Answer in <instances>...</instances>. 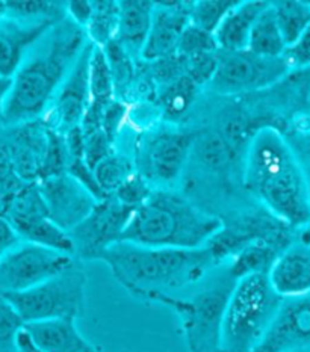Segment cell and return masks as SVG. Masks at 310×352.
Segmentation results:
<instances>
[{
	"label": "cell",
	"mask_w": 310,
	"mask_h": 352,
	"mask_svg": "<svg viewBox=\"0 0 310 352\" xmlns=\"http://www.w3.org/2000/svg\"><path fill=\"white\" fill-rule=\"evenodd\" d=\"M120 5L115 0H96L91 20L85 28L88 41L103 49L115 40L118 29Z\"/></svg>",
	"instance_id": "28"
},
{
	"label": "cell",
	"mask_w": 310,
	"mask_h": 352,
	"mask_svg": "<svg viewBox=\"0 0 310 352\" xmlns=\"http://www.w3.org/2000/svg\"><path fill=\"white\" fill-rule=\"evenodd\" d=\"M286 49L288 47H286V43L280 29H278L276 15L269 2V6L254 21L250 36H248L247 50L251 52L253 55L276 59L283 58Z\"/></svg>",
	"instance_id": "26"
},
{
	"label": "cell",
	"mask_w": 310,
	"mask_h": 352,
	"mask_svg": "<svg viewBox=\"0 0 310 352\" xmlns=\"http://www.w3.org/2000/svg\"><path fill=\"white\" fill-rule=\"evenodd\" d=\"M25 331L43 352H102L83 338L76 320L72 319L28 324Z\"/></svg>",
	"instance_id": "21"
},
{
	"label": "cell",
	"mask_w": 310,
	"mask_h": 352,
	"mask_svg": "<svg viewBox=\"0 0 310 352\" xmlns=\"http://www.w3.org/2000/svg\"><path fill=\"white\" fill-rule=\"evenodd\" d=\"M92 171H94L96 180L102 192L106 197H112L123 183L136 173V166L134 157L115 148L106 157L100 160L92 168Z\"/></svg>",
	"instance_id": "27"
},
{
	"label": "cell",
	"mask_w": 310,
	"mask_h": 352,
	"mask_svg": "<svg viewBox=\"0 0 310 352\" xmlns=\"http://www.w3.org/2000/svg\"><path fill=\"white\" fill-rule=\"evenodd\" d=\"M6 12H8V5L6 2H2V0H0V20H3L6 17Z\"/></svg>",
	"instance_id": "41"
},
{
	"label": "cell",
	"mask_w": 310,
	"mask_h": 352,
	"mask_svg": "<svg viewBox=\"0 0 310 352\" xmlns=\"http://www.w3.org/2000/svg\"><path fill=\"white\" fill-rule=\"evenodd\" d=\"M11 88H12V78L0 76V117H2L5 103L8 100V97H10Z\"/></svg>",
	"instance_id": "39"
},
{
	"label": "cell",
	"mask_w": 310,
	"mask_h": 352,
	"mask_svg": "<svg viewBox=\"0 0 310 352\" xmlns=\"http://www.w3.org/2000/svg\"><path fill=\"white\" fill-rule=\"evenodd\" d=\"M293 243V237L283 239H265L248 245L230 260L226 266L230 277L235 281L247 275H267L276 258Z\"/></svg>",
	"instance_id": "24"
},
{
	"label": "cell",
	"mask_w": 310,
	"mask_h": 352,
	"mask_svg": "<svg viewBox=\"0 0 310 352\" xmlns=\"http://www.w3.org/2000/svg\"><path fill=\"white\" fill-rule=\"evenodd\" d=\"M2 215L21 242H29L73 256V243L67 232L53 223L37 182L26 183L0 203Z\"/></svg>",
	"instance_id": "9"
},
{
	"label": "cell",
	"mask_w": 310,
	"mask_h": 352,
	"mask_svg": "<svg viewBox=\"0 0 310 352\" xmlns=\"http://www.w3.org/2000/svg\"><path fill=\"white\" fill-rule=\"evenodd\" d=\"M196 133L176 124L145 130L136 141L134 162L153 189H172L191 160Z\"/></svg>",
	"instance_id": "8"
},
{
	"label": "cell",
	"mask_w": 310,
	"mask_h": 352,
	"mask_svg": "<svg viewBox=\"0 0 310 352\" xmlns=\"http://www.w3.org/2000/svg\"><path fill=\"white\" fill-rule=\"evenodd\" d=\"M289 72L285 58L268 59L248 50H218L216 70L207 89L218 96H245L273 87Z\"/></svg>",
	"instance_id": "10"
},
{
	"label": "cell",
	"mask_w": 310,
	"mask_h": 352,
	"mask_svg": "<svg viewBox=\"0 0 310 352\" xmlns=\"http://www.w3.org/2000/svg\"><path fill=\"white\" fill-rule=\"evenodd\" d=\"M17 348H19V351L20 352H43L40 348H37L35 346V343L30 340V338H29V334L23 330L20 334H19V338H17Z\"/></svg>",
	"instance_id": "40"
},
{
	"label": "cell",
	"mask_w": 310,
	"mask_h": 352,
	"mask_svg": "<svg viewBox=\"0 0 310 352\" xmlns=\"http://www.w3.org/2000/svg\"><path fill=\"white\" fill-rule=\"evenodd\" d=\"M152 190L153 188L136 171L130 179L123 183L112 197L121 204L135 210L147 200V198H149Z\"/></svg>",
	"instance_id": "35"
},
{
	"label": "cell",
	"mask_w": 310,
	"mask_h": 352,
	"mask_svg": "<svg viewBox=\"0 0 310 352\" xmlns=\"http://www.w3.org/2000/svg\"><path fill=\"white\" fill-rule=\"evenodd\" d=\"M14 127L15 132L6 144L14 171L21 182L35 183L40 179L49 147V127L41 120Z\"/></svg>",
	"instance_id": "18"
},
{
	"label": "cell",
	"mask_w": 310,
	"mask_h": 352,
	"mask_svg": "<svg viewBox=\"0 0 310 352\" xmlns=\"http://www.w3.org/2000/svg\"><path fill=\"white\" fill-rule=\"evenodd\" d=\"M53 223L70 232L94 209L99 203L79 182L68 173L37 182Z\"/></svg>",
	"instance_id": "16"
},
{
	"label": "cell",
	"mask_w": 310,
	"mask_h": 352,
	"mask_svg": "<svg viewBox=\"0 0 310 352\" xmlns=\"http://www.w3.org/2000/svg\"><path fill=\"white\" fill-rule=\"evenodd\" d=\"M216 56L218 52L183 59V74L198 88H207L216 70Z\"/></svg>",
	"instance_id": "34"
},
{
	"label": "cell",
	"mask_w": 310,
	"mask_h": 352,
	"mask_svg": "<svg viewBox=\"0 0 310 352\" xmlns=\"http://www.w3.org/2000/svg\"><path fill=\"white\" fill-rule=\"evenodd\" d=\"M239 0H198L192 2L189 23L194 26L214 34L224 17L234 10Z\"/></svg>",
	"instance_id": "31"
},
{
	"label": "cell",
	"mask_w": 310,
	"mask_h": 352,
	"mask_svg": "<svg viewBox=\"0 0 310 352\" xmlns=\"http://www.w3.org/2000/svg\"><path fill=\"white\" fill-rule=\"evenodd\" d=\"M269 6L263 0H239L220 23L214 32L215 43L221 52H241L247 50L248 36L259 15Z\"/></svg>",
	"instance_id": "22"
},
{
	"label": "cell",
	"mask_w": 310,
	"mask_h": 352,
	"mask_svg": "<svg viewBox=\"0 0 310 352\" xmlns=\"http://www.w3.org/2000/svg\"><path fill=\"white\" fill-rule=\"evenodd\" d=\"M67 252L20 242L0 262V294L25 292L65 271L74 263Z\"/></svg>",
	"instance_id": "12"
},
{
	"label": "cell",
	"mask_w": 310,
	"mask_h": 352,
	"mask_svg": "<svg viewBox=\"0 0 310 352\" xmlns=\"http://www.w3.org/2000/svg\"><path fill=\"white\" fill-rule=\"evenodd\" d=\"M88 38L67 17L55 23L34 45L12 76L2 120L10 126L41 120Z\"/></svg>",
	"instance_id": "2"
},
{
	"label": "cell",
	"mask_w": 310,
	"mask_h": 352,
	"mask_svg": "<svg viewBox=\"0 0 310 352\" xmlns=\"http://www.w3.org/2000/svg\"><path fill=\"white\" fill-rule=\"evenodd\" d=\"M134 209L114 197L99 201L73 230L68 232L73 243V257L79 262L99 260L103 252L121 241Z\"/></svg>",
	"instance_id": "13"
},
{
	"label": "cell",
	"mask_w": 310,
	"mask_h": 352,
	"mask_svg": "<svg viewBox=\"0 0 310 352\" xmlns=\"http://www.w3.org/2000/svg\"><path fill=\"white\" fill-rule=\"evenodd\" d=\"M192 2H156L154 5L152 26L141 50L144 63L174 55L177 43L185 28L189 25Z\"/></svg>",
	"instance_id": "17"
},
{
	"label": "cell",
	"mask_w": 310,
	"mask_h": 352,
	"mask_svg": "<svg viewBox=\"0 0 310 352\" xmlns=\"http://www.w3.org/2000/svg\"><path fill=\"white\" fill-rule=\"evenodd\" d=\"M310 351V294L283 300L253 352Z\"/></svg>",
	"instance_id": "15"
},
{
	"label": "cell",
	"mask_w": 310,
	"mask_h": 352,
	"mask_svg": "<svg viewBox=\"0 0 310 352\" xmlns=\"http://www.w3.org/2000/svg\"><path fill=\"white\" fill-rule=\"evenodd\" d=\"M271 8L274 11L286 47H289L298 40L310 23V2L283 0V2H271Z\"/></svg>",
	"instance_id": "29"
},
{
	"label": "cell",
	"mask_w": 310,
	"mask_h": 352,
	"mask_svg": "<svg viewBox=\"0 0 310 352\" xmlns=\"http://www.w3.org/2000/svg\"><path fill=\"white\" fill-rule=\"evenodd\" d=\"M6 17L20 21H53L64 20L65 2L52 0H21V2H6Z\"/></svg>",
	"instance_id": "30"
},
{
	"label": "cell",
	"mask_w": 310,
	"mask_h": 352,
	"mask_svg": "<svg viewBox=\"0 0 310 352\" xmlns=\"http://www.w3.org/2000/svg\"><path fill=\"white\" fill-rule=\"evenodd\" d=\"M271 289L282 300L310 294V247L292 243L286 248L267 274Z\"/></svg>",
	"instance_id": "19"
},
{
	"label": "cell",
	"mask_w": 310,
	"mask_h": 352,
	"mask_svg": "<svg viewBox=\"0 0 310 352\" xmlns=\"http://www.w3.org/2000/svg\"><path fill=\"white\" fill-rule=\"evenodd\" d=\"M20 237L15 233L11 224L0 215V262H2L3 257L10 252L14 247H17L20 243Z\"/></svg>",
	"instance_id": "38"
},
{
	"label": "cell",
	"mask_w": 310,
	"mask_h": 352,
	"mask_svg": "<svg viewBox=\"0 0 310 352\" xmlns=\"http://www.w3.org/2000/svg\"><path fill=\"white\" fill-rule=\"evenodd\" d=\"M242 185L292 230L310 224V182L292 145L276 127H260L242 159Z\"/></svg>",
	"instance_id": "1"
},
{
	"label": "cell",
	"mask_w": 310,
	"mask_h": 352,
	"mask_svg": "<svg viewBox=\"0 0 310 352\" xmlns=\"http://www.w3.org/2000/svg\"><path fill=\"white\" fill-rule=\"evenodd\" d=\"M218 52V45L215 43L214 34H209L206 30L200 29L194 25L185 28L179 43H177L176 55L182 59L203 55V53H215Z\"/></svg>",
	"instance_id": "33"
},
{
	"label": "cell",
	"mask_w": 310,
	"mask_h": 352,
	"mask_svg": "<svg viewBox=\"0 0 310 352\" xmlns=\"http://www.w3.org/2000/svg\"><path fill=\"white\" fill-rule=\"evenodd\" d=\"M297 352H310V351H297Z\"/></svg>",
	"instance_id": "42"
},
{
	"label": "cell",
	"mask_w": 310,
	"mask_h": 352,
	"mask_svg": "<svg viewBox=\"0 0 310 352\" xmlns=\"http://www.w3.org/2000/svg\"><path fill=\"white\" fill-rule=\"evenodd\" d=\"M88 277L82 262L74 260L65 271L25 292L5 295L25 325L44 320H77L85 310Z\"/></svg>",
	"instance_id": "7"
},
{
	"label": "cell",
	"mask_w": 310,
	"mask_h": 352,
	"mask_svg": "<svg viewBox=\"0 0 310 352\" xmlns=\"http://www.w3.org/2000/svg\"><path fill=\"white\" fill-rule=\"evenodd\" d=\"M55 25L53 21L0 20V76L12 78L30 49Z\"/></svg>",
	"instance_id": "20"
},
{
	"label": "cell",
	"mask_w": 310,
	"mask_h": 352,
	"mask_svg": "<svg viewBox=\"0 0 310 352\" xmlns=\"http://www.w3.org/2000/svg\"><path fill=\"white\" fill-rule=\"evenodd\" d=\"M221 228V218L173 189H153L132 213L120 242L150 248H205Z\"/></svg>",
	"instance_id": "4"
},
{
	"label": "cell",
	"mask_w": 310,
	"mask_h": 352,
	"mask_svg": "<svg viewBox=\"0 0 310 352\" xmlns=\"http://www.w3.org/2000/svg\"><path fill=\"white\" fill-rule=\"evenodd\" d=\"M292 232V228L271 215L262 206L248 208L239 210L236 215L221 218V228L212 236L205 248L211 254L215 267H220L227 265L248 245L265 239L293 237Z\"/></svg>",
	"instance_id": "11"
},
{
	"label": "cell",
	"mask_w": 310,
	"mask_h": 352,
	"mask_svg": "<svg viewBox=\"0 0 310 352\" xmlns=\"http://www.w3.org/2000/svg\"><path fill=\"white\" fill-rule=\"evenodd\" d=\"M220 270L216 277H211L203 289L191 296L164 295L154 301L179 316L189 352H230L223 346L221 325L226 302L236 281L230 277L226 266H220Z\"/></svg>",
	"instance_id": "6"
},
{
	"label": "cell",
	"mask_w": 310,
	"mask_h": 352,
	"mask_svg": "<svg viewBox=\"0 0 310 352\" xmlns=\"http://www.w3.org/2000/svg\"><path fill=\"white\" fill-rule=\"evenodd\" d=\"M25 330V322L14 305L0 294V352H20L17 348L19 334Z\"/></svg>",
	"instance_id": "32"
},
{
	"label": "cell",
	"mask_w": 310,
	"mask_h": 352,
	"mask_svg": "<svg viewBox=\"0 0 310 352\" xmlns=\"http://www.w3.org/2000/svg\"><path fill=\"white\" fill-rule=\"evenodd\" d=\"M99 260L110 267L114 278L139 301L153 302L159 296L176 295L207 278L215 263L206 248H150L117 242Z\"/></svg>",
	"instance_id": "3"
},
{
	"label": "cell",
	"mask_w": 310,
	"mask_h": 352,
	"mask_svg": "<svg viewBox=\"0 0 310 352\" xmlns=\"http://www.w3.org/2000/svg\"><path fill=\"white\" fill-rule=\"evenodd\" d=\"M282 298L271 289L267 275L236 280L223 315V346L230 352H253L280 307Z\"/></svg>",
	"instance_id": "5"
},
{
	"label": "cell",
	"mask_w": 310,
	"mask_h": 352,
	"mask_svg": "<svg viewBox=\"0 0 310 352\" xmlns=\"http://www.w3.org/2000/svg\"><path fill=\"white\" fill-rule=\"evenodd\" d=\"M200 89L185 74L162 87L158 94V108L168 124L177 126L182 118L188 116L197 100Z\"/></svg>",
	"instance_id": "25"
},
{
	"label": "cell",
	"mask_w": 310,
	"mask_h": 352,
	"mask_svg": "<svg viewBox=\"0 0 310 352\" xmlns=\"http://www.w3.org/2000/svg\"><path fill=\"white\" fill-rule=\"evenodd\" d=\"M283 58L291 70L310 67V23L298 36V40L286 49Z\"/></svg>",
	"instance_id": "36"
},
{
	"label": "cell",
	"mask_w": 310,
	"mask_h": 352,
	"mask_svg": "<svg viewBox=\"0 0 310 352\" xmlns=\"http://www.w3.org/2000/svg\"><path fill=\"white\" fill-rule=\"evenodd\" d=\"M118 29L117 40L132 56L141 58V50L150 32L152 17L156 2L149 0H124L118 2Z\"/></svg>",
	"instance_id": "23"
},
{
	"label": "cell",
	"mask_w": 310,
	"mask_h": 352,
	"mask_svg": "<svg viewBox=\"0 0 310 352\" xmlns=\"http://www.w3.org/2000/svg\"><path fill=\"white\" fill-rule=\"evenodd\" d=\"M94 45H85L72 70L61 83L41 121L55 132L65 135L81 126L90 104V60Z\"/></svg>",
	"instance_id": "14"
},
{
	"label": "cell",
	"mask_w": 310,
	"mask_h": 352,
	"mask_svg": "<svg viewBox=\"0 0 310 352\" xmlns=\"http://www.w3.org/2000/svg\"><path fill=\"white\" fill-rule=\"evenodd\" d=\"M92 11H94V2L92 0H72V2H65L67 19L83 30L91 20Z\"/></svg>",
	"instance_id": "37"
}]
</instances>
